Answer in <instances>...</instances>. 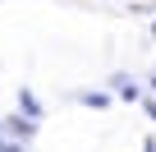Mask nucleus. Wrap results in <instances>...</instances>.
I'll use <instances>...</instances> for the list:
<instances>
[{
  "label": "nucleus",
  "mask_w": 156,
  "mask_h": 152,
  "mask_svg": "<svg viewBox=\"0 0 156 152\" xmlns=\"http://www.w3.org/2000/svg\"><path fill=\"white\" fill-rule=\"evenodd\" d=\"M151 83H156V74H151Z\"/></svg>",
  "instance_id": "6"
},
{
  "label": "nucleus",
  "mask_w": 156,
  "mask_h": 152,
  "mask_svg": "<svg viewBox=\"0 0 156 152\" xmlns=\"http://www.w3.org/2000/svg\"><path fill=\"white\" fill-rule=\"evenodd\" d=\"M142 106H147V115H151V120H156V97H147V102H142Z\"/></svg>",
  "instance_id": "4"
},
{
  "label": "nucleus",
  "mask_w": 156,
  "mask_h": 152,
  "mask_svg": "<svg viewBox=\"0 0 156 152\" xmlns=\"http://www.w3.org/2000/svg\"><path fill=\"white\" fill-rule=\"evenodd\" d=\"M19 111H23V115H32V120H41V102H37V97H32L28 88L19 92Z\"/></svg>",
  "instance_id": "2"
},
{
  "label": "nucleus",
  "mask_w": 156,
  "mask_h": 152,
  "mask_svg": "<svg viewBox=\"0 0 156 152\" xmlns=\"http://www.w3.org/2000/svg\"><path fill=\"white\" fill-rule=\"evenodd\" d=\"M78 102H83V106H92V111H106V106H110V92H83Z\"/></svg>",
  "instance_id": "3"
},
{
  "label": "nucleus",
  "mask_w": 156,
  "mask_h": 152,
  "mask_svg": "<svg viewBox=\"0 0 156 152\" xmlns=\"http://www.w3.org/2000/svg\"><path fill=\"white\" fill-rule=\"evenodd\" d=\"M5 129H9L14 138H32V134H37V120H32V115H9Z\"/></svg>",
  "instance_id": "1"
},
{
  "label": "nucleus",
  "mask_w": 156,
  "mask_h": 152,
  "mask_svg": "<svg viewBox=\"0 0 156 152\" xmlns=\"http://www.w3.org/2000/svg\"><path fill=\"white\" fill-rule=\"evenodd\" d=\"M147 152H156V143H147Z\"/></svg>",
  "instance_id": "5"
}]
</instances>
